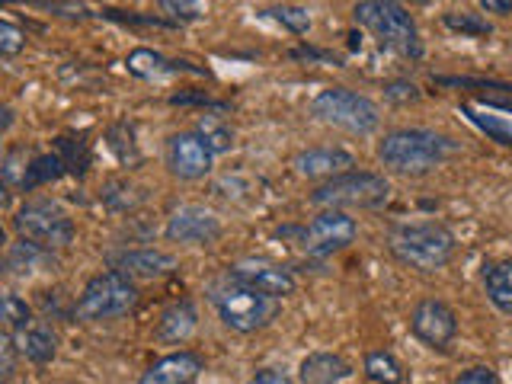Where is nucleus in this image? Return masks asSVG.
I'll return each mask as SVG.
<instances>
[{"mask_svg":"<svg viewBox=\"0 0 512 384\" xmlns=\"http://www.w3.org/2000/svg\"><path fill=\"white\" fill-rule=\"evenodd\" d=\"M247 384H292V378L279 372V368H263V372H256Z\"/></svg>","mask_w":512,"mask_h":384,"instance_id":"41","label":"nucleus"},{"mask_svg":"<svg viewBox=\"0 0 512 384\" xmlns=\"http://www.w3.org/2000/svg\"><path fill=\"white\" fill-rule=\"evenodd\" d=\"M7 269L20 272V276H32V272H48L55 269V256L52 250H45L39 244H32V240H16V244H10L7 250Z\"/></svg>","mask_w":512,"mask_h":384,"instance_id":"22","label":"nucleus"},{"mask_svg":"<svg viewBox=\"0 0 512 384\" xmlns=\"http://www.w3.org/2000/svg\"><path fill=\"white\" fill-rule=\"evenodd\" d=\"M125 71L138 80H164L170 74H205V68H196V64H189V61H173V58L154 52V48H144V45L135 48V52H128Z\"/></svg>","mask_w":512,"mask_h":384,"instance_id":"15","label":"nucleus"},{"mask_svg":"<svg viewBox=\"0 0 512 384\" xmlns=\"http://www.w3.org/2000/svg\"><path fill=\"white\" fill-rule=\"evenodd\" d=\"M423 90L413 84V80H391L384 84V100H391L397 106H407V103H420Z\"/></svg>","mask_w":512,"mask_h":384,"instance_id":"37","label":"nucleus"},{"mask_svg":"<svg viewBox=\"0 0 512 384\" xmlns=\"http://www.w3.org/2000/svg\"><path fill=\"white\" fill-rule=\"evenodd\" d=\"M480 10H487L493 16H509L512 13V0H474Z\"/></svg>","mask_w":512,"mask_h":384,"instance_id":"42","label":"nucleus"},{"mask_svg":"<svg viewBox=\"0 0 512 384\" xmlns=\"http://www.w3.org/2000/svg\"><path fill=\"white\" fill-rule=\"evenodd\" d=\"M0 272H4V263H0Z\"/></svg>","mask_w":512,"mask_h":384,"instance_id":"46","label":"nucleus"},{"mask_svg":"<svg viewBox=\"0 0 512 384\" xmlns=\"http://www.w3.org/2000/svg\"><path fill=\"white\" fill-rule=\"evenodd\" d=\"M199 330V311H196V304H192L189 298H180V301H173L164 308V314H160L157 320V343H167V346H180L186 343L192 333Z\"/></svg>","mask_w":512,"mask_h":384,"instance_id":"18","label":"nucleus"},{"mask_svg":"<svg viewBox=\"0 0 512 384\" xmlns=\"http://www.w3.org/2000/svg\"><path fill=\"white\" fill-rule=\"evenodd\" d=\"M228 276L237 279V282H244L250 288H256V292H263L269 298H288V295H295V276H292V269H285V266H276V263H263V260H244V263H234L228 269Z\"/></svg>","mask_w":512,"mask_h":384,"instance_id":"13","label":"nucleus"},{"mask_svg":"<svg viewBox=\"0 0 512 384\" xmlns=\"http://www.w3.org/2000/svg\"><path fill=\"white\" fill-rule=\"evenodd\" d=\"M10 199H13V192H10V186L0 180V212H4V208H10Z\"/></svg>","mask_w":512,"mask_h":384,"instance_id":"44","label":"nucleus"},{"mask_svg":"<svg viewBox=\"0 0 512 384\" xmlns=\"http://www.w3.org/2000/svg\"><path fill=\"white\" fill-rule=\"evenodd\" d=\"M458 109H461V116H468V122L474 128H480V132H484L490 141L503 144V148H512V125L503 116H490V112H480L471 103H461Z\"/></svg>","mask_w":512,"mask_h":384,"instance_id":"25","label":"nucleus"},{"mask_svg":"<svg viewBox=\"0 0 512 384\" xmlns=\"http://www.w3.org/2000/svg\"><path fill=\"white\" fill-rule=\"evenodd\" d=\"M455 384H500V378H496V372L490 365H474V368H468V372H461L455 378Z\"/></svg>","mask_w":512,"mask_h":384,"instance_id":"39","label":"nucleus"},{"mask_svg":"<svg viewBox=\"0 0 512 384\" xmlns=\"http://www.w3.org/2000/svg\"><path fill=\"white\" fill-rule=\"evenodd\" d=\"M32 320H36V311H32V304L26 298H20L16 292H0V327L20 333Z\"/></svg>","mask_w":512,"mask_h":384,"instance_id":"26","label":"nucleus"},{"mask_svg":"<svg viewBox=\"0 0 512 384\" xmlns=\"http://www.w3.org/2000/svg\"><path fill=\"white\" fill-rule=\"evenodd\" d=\"M202 365L205 362L199 352L180 349V352H170V356L148 365V372L138 378V384H189L202 372Z\"/></svg>","mask_w":512,"mask_h":384,"instance_id":"16","label":"nucleus"},{"mask_svg":"<svg viewBox=\"0 0 512 384\" xmlns=\"http://www.w3.org/2000/svg\"><path fill=\"white\" fill-rule=\"evenodd\" d=\"M173 244H192V247H208L224 234L221 218L212 212V208L202 205H180L167 221L164 231Z\"/></svg>","mask_w":512,"mask_h":384,"instance_id":"11","label":"nucleus"},{"mask_svg":"<svg viewBox=\"0 0 512 384\" xmlns=\"http://www.w3.org/2000/svg\"><path fill=\"white\" fill-rule=\"evenodd\" d=\"M196 135L208 144V151L212 154H224V151L234 148V128L224 125L218 116H202L196 125Z\"/></svg>","mask_w":512,"mask_h":384,"instance_id":"30","label":"nucleus"},{"mask_svg":"<svg viewBox=\"0 0 512 384\" xmlns=\"http://www.w3.org/2000/svg\"><path fill=\"white\" fill-rule=\"evenodd\" d=\"M13 340H16V349H20V356H26L32 365H48L58 352V336L52 327L42 324V320H32V324L16 333Z\"/></svg>","mask_w":512,"mask_h":384,"instance_id":"20","label":"nucleus"},{"mask_svg":"<svg viewBox=\"0 0 512 384\" xmlns=\"http://www.w3.org/2000/svg\"><path fill=\"white\" fill-rule=\"evenodd\" d=\"M410 333L420 343H426L429 349L445 352L458 336V317L445 301L423 298V301H416L410 311Z\"/></svg>","mask_w":512,"mask_h":384,"instance_id":"10","label":"nucleus"},{"mask_svg":"<svg viewBox=\"0 0 512 384\" xmlns=\"http://www.w3.org/2000/svg\"><path fill=\"white\" fill-rule=\"evenodd\" d=\"M106 263L128 279H164L176 269V256L164 250H119L109 253Z\"/></svg>","mask_w":512,"mask_h":384,"instance_id":"14","label":"nucleus"},{"mask_svg":"<svg viewBox=\"0 0 512 384\" xmlns=\"http://www.w3.org/2000/svg\"><path fill=\"white\" fill-rule=\"evenodd\" d=\"M64 173H68V170H64V164H61V157H58V154H32L29 167H26L23 189L32 192V189H39V186H48V183L61 180Z\"/></svg>","mask_w":512,"mask_h":384,"instance_id":"27","label":"nucleus"},{"mask_svg":"<svg viewBox=\"0 0 512 384\" xmlns=\"http://www.w3.org/2000/svg\"><path fill=\"white\" fill-rule=\"evenodd\" d=\"M388 250L416 272H439L455 260L458 240L442 221H404L388 231Z\"/></svg>","mask_w":512,"mask_h":384,"instance_id":"2","label":"nucleus"},{"mask_svg":"<svg viewBox=\"0 0 512 384\" xmlns=\"http://www.w3.org/2000/svg\"><path fill=\"white\" fill-rule=\"evenodd\" d=\"M10 125H13V109L10 106H0V135H4Z\"/></svg>","mask_w":512,"mask_h":384,"instance_id":"43","label":"nucleus"},{"mask_svg":"<svg viewBox=\"0 0 512 384\" xmlns=\"http://www.w3.org/2000/svg\"><path fill=\"white\" fill-rule=\"evenodd\" d=\"M154 7L164 13L170 23H192V20H202L205 0H154Z\"/></svg>","mask_w":512,"mask_h":384,"instance_id":"32","label":"nucleus"},{"mask_svg":"<svg viewBox=\"0 0 512 384\" xmlns=\"http://www.w3.org/2000/svg\"><path fill=\"white\" fill-rule=\"evenodd\" d=\"M29 160H32V151H29V148H13V151L4 157V183H7L10 189H23Z\"/></svg>","mask_w":512,"mask_h":384,"instance_id":"34","label":"nucleus"},{"mask_svg":"<svg viewBox=\"0 0 512 384\" xmlns=\"http://www.w3.org/2000/svg\"><path fill=\"white\" fill-rule=\"evenodd\" d=\"M0 247H4V228H0Z\"/></svg>","mask_w":512,"mask_h":384,"instance_id":"45","label":"nucleus"},{"mask_svg":"<svg viewBox=\"0 0 512 384\" xmlns=\"http://www.w3.org/2000/svg\"><path fill=\"white\" fill-rule=\"evenodd\" d=\"M391 199V183L372 170H346L324 180L311 192V205L320 208H381Z\"/></svg>","mask_w":512,"mask_h":384,"instance_id":"7","label":"nucleus"},{"mask_svg":"<svg viewBox=\"0 0 512 384\" xmlns=\"http://www.w3.org/2000/svg\"><path fill=\"white\" fill-rule=\"evenodd\" d=\"M442 23H445V29L461 32V36H471V39H487V36H493V23L487 20V16H480V13L448 10L442 16Z\"/></svg>","mask_w":512,"mask_h":384,"instance_id":"29","label":"nucleus"},{"mask_svg":"<svg viewBox=\"0 0 512 384\" xmlns=\"http://www.w3.org/2000/svg\"><path fill=\"white\" fill-rule=\"evenodd\" d=\"M461 144L452 135L432 128H397L378 141V160L400 176H426L458 154Z\"/></svg>","mask_w":512,"mask_h":384,"instance_id":"1","label":"nucleus"},{"mask_svg":"<svg viewBox=\"0 0 512 384\" xmlns=\"http://www.w3.org/2000/svg\"><path fill=\"white\" fill-rule=\"evenodd\" d=\"M311 116L324 125L343 128L349 135H372L381 125V112L375 100L349 90V87H327L311 100Z\"/></svg>","mask_w":512,"mask_h":384,"instance_id":"6","label":"nucleus"},{"mask_svg":"<svg viewBox=\"0 0 512 384\" xmlns=\"http://www.w3.org/2000/svg\"><path fill=\"white\" fill-rule=\"evenodd\" d=\"M55 154L61 157V164L68 173L74 176H84L90 170V144L84 138H74V135H58L55 138Z\"/></svg>","mask_w":512,"mask_h":384,"instance_id":"28","label":"nucleus"},{"mask_svg":"<svg viewBox=\"0 0 512 384\" xmlns=\"http://www.w3.org/2000/svg\"><path fill=\"white\" fill-rule=\"evenodd\" d=\"M480 279H484V292L493 308L512 317V260L484 263Z\"/></svg>","mask_w":512,"mask_h":384,"instance_id":"21","label":"nucleus"},{"mask_svg":"<svg viewBox=\"0 0 512 384\" xmlns=\"http://www.w3.org/2000/svg\"><path fill=\"white\" fill-rule=\"evenodd\" d=\"M295 61H324V64H340L333 52H320V48H292Z\"/></svg>","mask_w":512,"mask_h":384,"instance_id":"40","label":"nucleus"},{"mask_svg":"<svg viewBox=\"0 0 512 384\" xmlns=\"http://www.w3.org/2000/svg\"><path fill=\"white\" fill-rule=\"evenodd\" d=\"M138 304V285L122 276V272L109 269L93 276L80 298L74 301V317L84 320V324H100V320H116L132 314Z\"/></svg>","mask_w":512,"mask_h":384,"instance_id":"5","label":"nucleus"},{"mask_svg":"<svg viewBox=\"0 0 512 384\" xmlns=\"http://www.w3.org/2000/svg\"><path fill=\"white\" fill-rule=\"evenodd\" d=\"M208 295H212V304L221 317V324L231 327L234 333H256L279 317V298H269L231 276L212 285Z\"/></svg>","mask_w":512,"mask_h":384,"instance_id":"4","label":"nucleus"},{"mask_svg":"<svg viewBox=\"0 0 512 384\" xmlns=\"http://www.w3.org/2000/svg\"><path fill=\"white\" fill-rule=\"evenodd\" d=\"M132 192H135L132 183L112 180V183H106V189H103V202H106L109 208H135V205L141 202V196H132Z\"/></svg>","mask_w":512,"mask_h":384,"instance_id":"35","label":"nucleus"},{"mask_svg":"<svg viewBox=\"0 0 512 384\" xmlns=\"http://www.w3.org/2000/svg\"><path fill=\"white\" fill-rule=\"evenodd\" d=\"M16 359H20V349H16V340L10 336V330L0 327V384H10L13 372H16Z\"/></svg>","mask_w":512,"mask_h":384,"instance_id":"36","label":"nucleus"},{"mask_svg":"<svg viewBox=\"0 0 512 384\" xmlns=\"http://www.w3.org/2000/svg\"><path fill=\"white\" fill-rule=\"evenodd\" d=\"M356 234H359L356 218H349L340 208H324L311 224H304L298 231V247L308 256L324 260V256L346 250L356 240Z\"/></svg>","mask_w":512,"mask_h":384,"instance_id":"9","label":"nucleus"},{"mask_svg":"<svg viewBox=\"0 0 512 384\" xmlns=\"http://www.w3.org/2000/svg\"><path fill=\"white\" fill-rule=\"evenodd\" d=\"M346 378H352V365L336 352H311L298 365L301 384H343Z\"/></svg>","mask_w":512,"mask_h":384,"instance_id":"19","label":"nucleus"},{"mask_svg":"<svg viewBox=\"0 0 512 384\" xmlns=\"http://www.w3.org/2000/svg\"><path fill=\"white\" fill-rule=\"evenodd\" d=\"M362 372L372 384H404L407 381V368L400 362L394 352L388 349H378V352H368L365 362H362Z\"/></svg>","mask_w":512,"mask_h":384,"instance_id":"23","label":"nucleus"},{"mask_svg":"<svg viewBox=\"0 0 512 384\" xmlns=\"http://www.w3.org/2000/svg\"><path fill=\"white\" fill-rule=\"evenodd\" d=\"M215 154L208 151V144L196 132H180L170 135L167 141V167L180 180H202L212 173Z\"/></svg>","mask_w":512,"mask_h":384,"instance_id":"12","label":"nucleus"},{"mask_svg":"<svg viewBox=\"0 0 512 384\" xmlns=\"http://www.w3.org/2000/svg\"><path fill=\"white\" fill-rule=\"evenodd\" d=\"M356 167V157L343 148H308L295 157V170L308 180H333Z\"/></svg>","mask_w":512,"mask_h":384,"instance_id":"17","label":"nucleus"},{"mask_svg":"<svg viewBox=\"0 0 512 384\" xmlns=\"http://www.w3.org/2000/svg\"><path fill=\"white\" fill-rule=\"evenodd\" d=\"M352 20L365 32H372L391 52L404 58H423V42L413 13L400 7L397 0H359L356 10H352Z\"/></svg>","mask_w":512,"mask_h":384,"instance_id":"3","label":"nucleus"},{"mask_svg":"<svg viewBox=\"0 0 512 384\" xmlns=\"http://www.w3.org/2000/svg\"><path fill=\"white\" fill-rule=\"evenodd\" d=\"M13 228L23 240H32L45 250H64L74 244V221L52 199H29L13 218Z\"/></svg>","mask_w":512,"mask_h":384,"instance_id":"8","label":"nucleus"},{"mask_svg":"<svg viewBox=\"0 0 512 384\" xmlns=\"http://www.w3.org/2000/svg\"><path fill=\"white\" fill-rule=\"evenodd\" d=\"M480 103H484L487 109L512 112V84H503L500 90H487V93H480Z\"/></svg>","mask_w":512,"mask_h":384,"instance_id":"38","label":"nucleus"},{"mask_svg":"<svg viewBox=\"0 0 512 384\" xmlns=\"http://www.w3.org/2000/svg\"><path fill=\"white\" fill-rule=\"evenodd\" d=\"M106 144L109 151L116 154V160L122 167H138L141 164V151H138V141H135V128L128 122H116L106 128Z\"/></svg>","mask_w":512,"mask_h":384,"instance_id":"24","label":"nucleus"},{"mask_svg":"<svg viewBox=\"0 0 512 384\" xmlns=\"http://www.w3.org/2000/svg\"><path fill=\"white\" fill-rule=\"evenodd\" d=\"M269 20H276L282 29H288L292 36H304V32L311 29V10H304V7H295V4H276V7H266L263 10Z\"/></svg>","mask_w":512,"mask_h":384,"instance_id":"31","label":"nucleus"},{"mask_svg":"<svg viewBox=\"0 0 512 384\" xmlns=\"http://www.w3.org/2000/svg\"><path fill=\"white\" fill-rule=\"evenodd\" d=\"M26 29L16 26L13 20H0V58H16L26 52Z\"/></svg>","mask_w":512,"mask_h":384,"instance_id":"33","label":"nucleus"}]
</instances>
